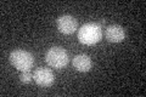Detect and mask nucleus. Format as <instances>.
<instances>
[{"mask_svg":"<svg viewBox=\"0 0 146 97\" xmlns=\"http://www.w3.org/2000/svg\"><path fill=\"white\" fill-rule=\"evenodd\" d=\"M33 79L38 85L40 86H44V87H48V86H51L55 81V75L54 73L50 71L48 68H43V67H39L34 71V74H33Z\"/></svg>","mask_w":146,"mask_h":97,"instance_id":"nucleus-4","label":"nucleus"},{"mask_svg":"<svg viewBox=\"0 0 146 97\" xmlns=\"http://www.w3.org/2000/svg\"><path fill=\"white\" fill-rule=\"evenodd\" d=\"M45 59H46V63L52 68L61 69L67 66L68 53L65 49L58 48V46H54V48L48 50L46 55H45Z\"/></svg>","mask_w":146,"mask_h":97,"instance_id":"nucleus-2","label":"nucleus"},{"mask_svg":"<svg viewBox=\"0 0 146 97\" xmlns=\"http://www.w3.org/2000/svg\"><path fill=\"white\" fill-rule=\"evenodd\" d=\"M102 36L101 27L95 22L85 23L82 26V28L78 32V39L82 44L85 45H94L100 41Z\"/></svg>","mask_w":146,"mask_h":97,"instance_id":"nucleus-1","label":"nucleus"},{"mask_svg":"<svg viewBox=\"0 0 146 97\" xmlns=\"http://www.w3.org/2000/svg\"><path fill=\"white\" fill-rule=\"evenodd\" d=\"M21 81L25 82V84H29V82H32V80H33V74L29 72V71H25L22 72L21 74Z\"/></svg>","mask_w":146,"mask_h":97,"instance_id":"nucleus-8","label":"nucleus"},{"mask_svg":"<svg viewBox=\"0 0 146 97\" xmlns=\"http://www.w3.org/2000/svg\"><path fill=\"white\" fill-rule=\"evenodd\" d=\"M56 26L57 29L63 34H73L77 29V20L74 17H72L70 15H65V16H60L56 20Z\"/></svg>","mask_w":146,"mask_h":97,"instance_id":"nucleus-5","label":"nucleus"},{"mask_svg":"<svg viewBox=\"0 0 146 97\" xmlns=\"http://www.w3.org/2000/svg\"><path fill=\"white\" fill-rule=\"evenodd\" d=\"M105 36L111 43H119L124 39V30L121 26H108L105 30Z\"/></svg>","mask_w":146,"mask_h":97,"instance_id":"nucleus-6","label":"nucleus"},{"mask_svg":"<svg viewBox=\"0 0 146 97\" xmlns=\"http://www.w3.org/2000/svg\"><path fill=\"white\" fill-rule=\"evenodd\" d=\"M10 62L15 68L18 71H29L33 66L34 58L32 56V53L25 50H15L10 53Z\"/></svg>","mask_w":146,"mask_h":97,"instance_id":"nucleus-3","label":"nucleus"},{"mask_svg":"<svg viewBox=\"0 0 146 97\" xmlns=\"http://www.w3.org/2000/svg\"><path fill=\"white\" fill-rule=\"evenodd\" d=\"M93 66L91 58L86 55H77L73 58V67L78 72H88Z\"/></svg>","mask_w":146,"mask_h":97,"instance_id":"nucleus-7","label":"nucleus"}]
</instances>
